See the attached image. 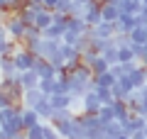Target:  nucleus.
Here are the masks:
<instances>
[{"label":"nucleus","instance_id":"nucleus-1","mask_svg":"<svg viewBox=\"0 0 147 139\" xmlns=\"http://www.w3.org/2000/svg\"><path fill=\"white\" fill-rule=\"evenodd\" d=\"M15 66H17V71H30L32 66H34V59H37V54L34 51H30V49H25V46H22V49H17L15 51Z\"/></svg>","mask_w":147,"mask_h":139},{"label":"nucleus","instance_id":"nucleus-2","mask_svg":"<svg viewBox=\"0 0 147 139\" xmlns=\"http://www.w3.org/2000/svg\"><path fill=\"white\" fill-rule=\"evenodd\" d=\"M17 78H20V86L25 88V90H30V88H39V81H42L32 68H30V71H22Z\"/></svg>","mask_w":147,"mask_h":139},{"label":"nucleus","instance_id":"nucleus-3","mask_svg":"<svg viewBox=\"0 0 147 139\" xmlns=\"http://www.w3.org/2000/svg\"><path fill=\"white\" fill-rule=\"evenodd\" d=\"M113 112H115V120L125 122L132 115V110H130V105H127V100H115V103H113Z\"/></svg>","mask_w":147,"mask_h":139},{"label":"nucleus","instance_id":"nucleus-4","mask_svg":"<svg viewBox=\"0 0 147 139\" xmlns=\"http://www.w3.org/2000/svg\"><path fill=\"white\" fill-rule=\"evenodd\" d=\"M39 122H44V120L37 115V110H32V108L22 110V124H25V129L27 127H34V124H39Z\"/></svg>","mask_w":147,"mask_h":139},{"label":"nucleus","instance_id":"nucleus-5","mask_svg":"<svg viewBox=\"0 0 147 139\" xmlns=\"http://www.w3.org/2000/svg\"><path fill=\"white\" fill-rule=\"evenodd\" d=\"M115 81H118V78L110 73V68H108L105 73H98V76H93V86H105V88H110Z\"/></svg>","mask_w":147,"mask_h":139},{"label":"nucleus","instance_id":"nucleus-6","mask_svg":"<svg viewBox=\"0 0 147 139\" xmlns=\"http://www.w3.org/2000/svg\"><path fill=\"white\" fill-rule=\"evenodd\" d=\"M130 39H132V44H147V29L142 25H137L135 29L130 32Z\"/></svg>","mask_w":147,"mask_h":139},{"label":"nucleus","instance_id":"nucleus-7","mask_svg":"<svg viewBox=\"0 0 147 139\" xmlns=\"http://www.w3.org/2000/svg\"><path fill=\"white\" fill-rule=\"evenodd\" d=\"M25 137L27 139H44V122L34 124V127H27L25 129Z\"/></svg>","mask_w":147,"mask_h":139},{"label":"nucleus","instance_id":"nucleus-8","mask_svg":"<svg viewBox=\"0 0 147 139\" xmlns=\"http://www.w3.org/2000/svg\"><path fill=\"white\" fill-rule=\"evenodd\" d=\"M132 139H147V137H145V132H137V134H132Z\"/></svg>","mask_w":147,"mask_h":139},{"label":"nucleus","instance_id":"nucleus-9","mask_svg":"<svg viewBox=\"0 0 147 139\" xmlns=\"http://www.w3.org/2000/svg\"><path fill=\"white\" fill-rule=\"evenodd\" d=\"M15 139H27V137H25V134H20V137H15Z\"/></svg>","mask_w":147,"mask_h":139},{"label":"nucleus","instance_id":"nucleus-10","mask_svg":"<svg viewBox=\"0 0 147 139\" xmlns=\"http://www.w3.org/2000/svg\"><path fill=\"white\" fill-rule=\"evenodd\" d=\"M142 132H145V137H147V124H145V129H142Z\"/></svg>","mask_w":147,"mask_h":139},{"label":"nucleus","instance_id":"nucleus-11","mask_svg":"<svg viewBox=\"0 0 147 139\" xmlns=\"http://www.w3.org/2000/svg\"><path fill=\"white\" fill-rule=\"evenodd\" d=\"M3 27H5V25H3V20H0V29H3Z\"/></svg>","mask_w":147,"mask_h":139},{"label":"nucleus","instance_id":"nucleus-12","mask_svg":"<svg viewBox=\"0 0 147 139\" xmlns=\"http://www.w3.org/2000/svg\"><path fill=\"white\" fill-rule=\"evenodd\" d=\"M0 59H3V54H0Z\"/></svg>","mask_w":147,"mask_h":139}]
</instances>
